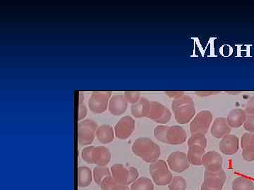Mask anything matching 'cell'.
Masks as SVG:
<instances>
[{
  "label": "cell",
  "mask_w": 254,
  "mask_h": 190,
  "mask_svg": "<svg viewBox=\"0 0 254 190\" xmlns=\"http://www.w3.org/2000/svg\"><path fill=\"white\" fill-rule=\"evenodd\" d=\"M98 126L95 121L86 119L78 124V142L81 146L92 144Z\"/></svg>",
  "instance_id": "8992f818"
},
{
  "label": "cell",
  "mask_w": 254,
  "mask_h": 190,
  "mask_svg": "<svg viewBox=\"0 0 254 190\" xmlns=\"http://www.w3.org/2000/svg\"><path fill=\"white\" fill-rule=\"evenodd\" d=\"M111 176L119 184L128 186V179H129V167L127 168L123 164H113L110 168Z\"/></svg>",
  "instance_id": "2e32d148"
},
{
  "label": "cell",
  "mask_w": 254,
  "mask_h": 190,
  "mask_svg": "<svg viewBox=\"0 0 254 190\" xmlns=\"http://www.w3.org/2000/svg\"><path fill=\"white\" fill-rule=\"evenodd\" d=\"M167 162L170 169L176 173L184 172L188 169L190 165L187 155L182 151H175L172 153L168 156Z\"/></svg>",
  "instance_id": "9c48e42d"
},
{
  "label": "cell",
  "mask_w": 254,
  "mask_h": 190,
  "mask_svg": "<svg viewBox=\"0 0 254 190\" xmlns=\"http://www.w3.org/2000/svg\"><path fill=\"white\" fill-rule=\"evenodd\" d=\"M172 114L168 109L160 103L150 102V110L148 118L153 120L155 122L165 124L170 121Z\"/></svg>",
  "instance_id": "8fae6325"
},
{
  "label": "cell",
  "mask_w": 254,
  "mask_h": 190,
  "mask_svg": "<svg viewBox=\"0 0 254 190\" xmlns=\"http://www.w3.org/2000/svg\"><path fill=\"white\" fill-rule=\"evenodd\" d=\"M93 176L91 168L87 166H79L78 168V186L85 188L90 186L93 181Z\"/></svg>",
  "instance_id": "603a6c76"
},
{
  "label": "cell",
  "mask_w": 254,
  "mask_h": 190,
  "mask_svg": "<svg viewBox=\"0 0 254 190\" xmlns=\"http://www.w3.org/2000/svg\"><path fill=\"white\" fill-rule=\"evenodd\" d=\"M81 156L85 162L98 166H106L111 160V154L105 146H87L82 151Z\"/></svg>",
  "instance_id": "277c9868"
},
{
  "label": "cell",
  "mask_w": 254,
  "mask_h": 190,
  "mask_svg": "<svg viewBox=\"0 0 254 190\" xmlns=\"http://www.w3.org/2000/svg\"><path fill=\"white\" fill-rule=\"evenodd\" d=\"M187 145H188V147L189 146L197 145V146L206 148V138H205V135L200 134V133H195V134H193L190 137V139L187 141Z\"/></svg>",
  "instance_id": "83f0119b"
},
{
  "label": "cell",
  "mask_w": 254,
  "mask_h": 190,
  "mask_svg": "<svg viewBox=\"0 0 254 190\" xmlns=\"http://www.w3.org/2000/svg\"><path fill=\"white\" fill-rule=\"evenodd\" d=\"M227 122L230 128H239L245 123L247 116L245 111L240 109L232 110L227 116Z\"/></svg>",
  "instance_id": "7402d4cb"
},
{
  "label": "cell",
  "mask_w": 254,
  "mask_h": 190,
  "mask_svg": "<svg viewBox=\"0 0 254 190\" xmlns=\"http://www.w3.org/2000/svg\"><path fill=\"white\" fill-rule=\"evenodd\" d=\"M205 148L203 146H189L187 158L189 162L194 166H202L203 165V157L204 156Z\"/></svg>",
  "instance_id": "ac0fdd59"
},
{
  "label": "cell",
  "mask_w": 254,
  "mask_h": 190,
  "mask_svg": "<svg viewBox=\"0 0 254 190\" xmlns=\"http://www.w3.org/2000/svg\"><path fill=\"white\" fill-rule=\"evenodd\" d=\"M110 93H96L92 95L88 105L92 112L101 113L104 112L108 107Z\"/></svg>",
  "instance_id": "7c38bea8"
},
{
  "label": "cell",
  "mask_w": 254,
  "mask_h": 190,
  "mask_svg": "<svg viewBox=\"0 0 254 190\" xmlns=\"http://www.w3.org/2000/svg\"><path fill=\"white\" fill-rule=\"evenodd\" d=\"M170 190H185L187 188V182L181 176L174 177L171 183L168 185Z\"/></svg>",
  "instance_id": "f1b7e54d"
},
{
  "label": "cell",
  "mask_w": 254,
  "mask_h": 190,
  "mask_svg": "<svg viewBox=\"0 0 254 190\" xmlns=\"http://www.w3.org/2000/svg\"><path fill=\"white\" fill-rule=\"evenodd\" d=\"M150 110V102L148 100L142 98L136 104L131 107L133 116L137 118L148 117Z\"/></svg>",
  "instance_id": "44dd1931"
},
{
  "label": "cell",
  "mask_w": 254,
  "mask_h": 190,
  "mask_svg": "<svg viewBox=\"0 0 254 190\" xmlns=\"http://www.w3.org/2000/svg\"><path fill=\"white\" fill-rule=\"evenodd\" d=\"M232 190H254L253 182L250 179L238 177L232 182Z\"/></svg>",
  "instance_id": "484cf974"
},
{
  "label": "cell",
  "mask_w": 254,
  "mask_h": 190,
  "mask_svg": "<svg viewBox=\"0 0 254 190\" xmlns=\"http://www.w3.org/2000/svg\"><path fill=\"white\" fill-rule=\"evenodd\" d=\"M87 115V109L84 105H80L78 109V121H81L86 117Z\"/></svg>",
  "instance_id": "d6a6232c"
},
{
  "label": "cell",
  "mask_w": 254,
  "mask_h": 190,
  "mask_svg": "<svg viewBox=\"0 0 254 190\" xmlns=\"http://www.w3.org/2000/svg\"><path fill=\"white\" fill-rule=\"evenodd\" d=\"M155 138L161 142L170 145H179L187 140V133L181 126H158L154 130Z\"/></svg>",
  "instance_id": "7a4b0ae2"
},
{
  "label": "cell",
  "mask_w": 254,
  "mask_h": 190,
  "mask_svg": "<svg viewBox=\"0 0 254 190\" xmlns=\"http://www.w3.org/2000/svg\"><path fill=\"white\" fill-rule=\"evenodd\" d=\"M174 115L177 123L186 124L194 117L195 110L193 99L187 96H184L175 99L172 105Z\"/></svg>",
  "instance_id": "3957f363"
},
{
  "label": "cell",
  "mask_w": 254,
  "mask_h": 190,
  "mask_svg": "<svg viewBox=\"0 0 254 190\" xmlns=\"http://www.w3.org/2000/svg\"><path fill=\"white\" fill-rule=\"evenodd\" d=\"M230 127L227 122V119L225 118H218L214 121L211 128V133L215 138H224L230 133Z\"/></svg>",
  "instance_id": "e0dca14e"
},
{
  "label": "cell",
  "mask_w": 254,
  "mask_h": 190,
  "mask_svg": "<svg viewBox=\"0 0 254 190\" xmlns=\"http://www.w3.org/2000/svg\"><path fill=\"white\" fill-rule=\"evenodd\" d=\"M244 127L247 131L251 132V133H254V115L247 117V119L244 123Z\"/></svg>",
  "instance_id": "4dcf8cb0"
},
{
  "label": "cell",
  "mask_w": 254,
  "mask_h": 190,
  "mask_svg": "<svg viewBox=\"0 0 254 190\" xmlns=\"http://www.w3.org/2000/svg\"><path fill=\"white\" fill-rule=\"evenodd\" d=\"M135 129V121L130 116L122 118L115 125L114 131L115 136L120 140H126L131 136Z\"/></svg>",
  "instance_id": "30bf717a"
},
{
  "label": "cell",
  "mask_w": 254,
  "mask_h": 190,
  "mask_svg": "<svg viewBox=\"0 0 254 190\" xmlns=\"http://www.w3.org/2000/svg\"><path fill=\"white\" fill-rule=\"evenodd\" d=\"M203 165L205 169L211 172H216L222 169L221 155L216 151H208L203 157Z\"/></svg>",
  "instance_id": "4fadbf2b"
},
{
  "label": "cell",
  "mask_w": 254,
  "mask_h": 190,
  "mask_svg": "<svg viewBox=\"0 0 254 190\" xmlns=\"http://www.w3.org/2000/svg\"><path fill=\"white\" fill-rule=\"evenodd\" d=\"M149 172L153 182L158 186H167L171 183L173 178L168 163L163 160H158L150 163Z\"/></svg>",
  "instance_id": "5b68a950"
},
{
  "label": "cell",
  "mask_w": 254,
  "mask_h": 190,
  "mask_svg": "<svg viewBox=\"0 0 254 190\" xmlns=\"http://www.w3.org/2000/svg\"><path fill=\"white\" fill-rule=\"evenodd\" d=\"M213 121V115L208 111H202L193 118L190 124V131L192 134L200 133L206 134Z\"/></svg>",
  "instance_id": "ba28073f"
},
{
  "label": "cell",
  "mask_w": 254,
  "mask_h": 190,
  "mask_svg": "<svg viewBox=\"0 0 254 190\" xmlns=\"http://www.w3.org/2000/svg\"><path fill=\"white\" fill-rule=\"evenodd\" d=\"M125 97L128 102L135 104L139 101L140 95L137 93H133V92L130 93V92H128V93H125Z\"/></svg>",
  "instance_id": "f546056e"
},
{
  "label": "cell",
  "mask_w": 254,
  "mask_h": 190,
  "mask_svg": "<svg viewBox=\"0 0 254 190\" xmlns=\"http://www.w3.org/2000/svg\"><path fill=\"white\" fill-rule=\"evenodd\" d=\"M226 179V174L222 169L216 172L205 170L201 190H222Z\"/></svg>",
  "instance_id": "52a82bcc"
},
{
  "label": "cell",
  "mask_w": 254,
  "mask_h": 190,
  "mask_svg": "<svg viewBox=\"0 0 254 190\" xmlns=\"http://www.w3.org/2000/svg\"><path fill=\"white\" fill-rule=\"evenodd\" d=\"M127 109V101L122 95H115L110 101L109 111L115 116H120Z\"/></svg>",
  "instance_id": "d6986e66"
},
{
  "label": "cell",
  "mask_w": 254,
  "mask_h": 190,
  "mask_svg": "<svg viewBox=\"0 0 254 190\" xmlns=\"http://www.w3.org/2000/svg\"><path fill=\"white\" fill-rule=\"evenodd\" d=\"M130 175L129 179H128V186L131 185L132 183H134L138 178L139 176V172H138V169L134 167H129Z\"/></svg>",
  "instance_id": "1f68e13d"
},
{
  "label": "cell",
  "mask_w": 254,
  "mask_h": 190,
  "mask_svg": "<svg viewBox=\"0 0 254 190\" xmlns=\"http://www.w3.org/2000/svg\"><path fill=\"white\" fill-rule=\"evenodd\" d=\"M101 190H131L129 186L119 184L112 176L106 177L100 184Z\"/></svg>",
  "instance_id": "cb8c5ba5"
},
{
  "label": "cell",
  "mask_w": 254,
  "mask_h": 190,
  "mask_svg": "<svg viewBox=\"0 0 254 190\" xmlns=\"http://www.w3.org/2000/svg\"><path fill=\"white\" fill-rule=\"evenodd\" d=\"M93 180L96 184H101L102 181L105 179L106 177L111 176V171L106 166H98L94 168L93 171Z\"/></svg>",
  "instance_id": "4316f807"
},
{
  "label": "cell",
  "mask_w": 254,
  "mask_h": 190,
  "mask_svg": "<svg viewBox=\"0 0 254 190\" xmlns=\"http://www.w3.org/2000/svg\"><path fill=\"white\" fill-rule=\"evenodd\" d=\"M246 111L248 113H250V114L254 115V101H252L250 104L247 105V108H246Z\"/></svg>",
  "instance_id": "836d02e7"
},
{
  "label": "cell",
  "mask_w": 254,
  "mask_h": 190,
  "mask_svg": "<svg viewBox=\"0 0 254 190\" xmlns=\"http://www.w3.org/2000/svg\"><path fill=\"white\" fill-rule=\"evenodd\" d=\"M242 157L245 161H254V133H245L241 138Z\"/></svg>",
  "instance_id": "5bb4252c"
},
{
  "label": "cell",
  "mask_w": 254,
  "mask_h": 190,
  "mask_svg": "<svg viewBox=\"0 0 254 190\" xmlns=\"http://www.w3.org/2000/svg\"><path fill=\"white\" fill-rule=\"evenodd\" d=\"M132 151L137 156L147 163L158 161L160 156V148L156 143L148 138H139L132 146Z\"/></svg>",
  "instance_id": "6da1fadb"
},
{
  "label": "cell",
  "mask_w": 254,
  "mask_h": 190,
  "mask_svg": "<svg viewBox=\"0 0 254 190\" xmlns=\"http://www.w3.org/2000/svg\"><path fill=\"white\" fill-rule=\"evenodd\" d=\"M114 135H115V131H114L113 127L107 124L102 125L98 127L96 133H95V136L98 141L102 144H108L113 141Z\"/></svg>",
  "instance_id": "ffe728a7"
},
{
  "label": "cell",
  "mask_w": 254,
  "mask_h": 190,
  "mask_svg": "<svg viewBox=\"0 0 254 190\" xmlns=\"http://www.w3.org/2000/svg\"><path fill=\"white\" fill-rule=\"evenodd\" d=\"M219 149L225 155L235 154L239 150V138L234 135H227L220 141Z\"/></svg>",
  "instance_id": "9a60e30c"
},
{
  "label": "cell",
  "mask_w": 254,
  "mask_h": 190,
  "mask_svg": "<svg viewBox=\"0 0 254 190\" xmlns=\"http://www.w3.org/2000/svg\"><path fill=\"white\" fill-rule=\"evenodd\" d=\"M131 190H154V183L145 177L138 178L131 185Z\"/></svg>",
  "instance_id": "d4e9b609"
}]
</instances>
